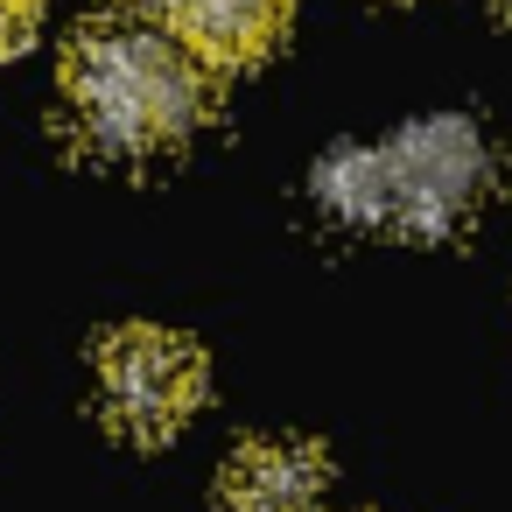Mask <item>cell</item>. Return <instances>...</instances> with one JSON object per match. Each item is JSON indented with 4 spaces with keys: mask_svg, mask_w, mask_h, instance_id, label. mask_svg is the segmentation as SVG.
Listing matches in <instances>:
<instances>
[{
    "mask_svg": "<svg viewBox=\"0 0 512 512\" xmlns=\"http://www.w3.org/2000/svg\"><path fill=\"white\" fill-rule=\"evenodd\" d=\"M64 99H71V127L85 134V148L141 162V155L176 148L204 120V57L148 15L99 22L71 43Z\"/></svg>",
    "mask_w": 512,
    "mask_h": 512,
    "instance_id": "obj_1",
    "label": "cell"
},
{
    "mask_svg": "<svg viewBox=\"0 0 512 512\" xmlns=\"http://www.w3.org/2000/svg\"><path fill=\"white\" fill-rule=\"evenodd\" d=\"M491 190V148L470 120H414L379 148H344L316 169V197L330 218L365 232H456Z\"/></svg>",
    "mask_w": 512,
    "mask_h": 512,
    "instance_id": "obj_2",
    "label": "cell"
},
{
    "mask_svg": "<svg viewBox=\"0 0 512 512\" xmlns=\"http://www.w3.org/2000/svg\"><path fill=\"white\" fill-rule=\"evenodd\" d=\"M197 393H204V358L176 330L134 323L99 344V400L127 435H141V442L176 435L190 421Z\"/></svg>",
    "mask_w": 512,
    "mask_h": 512,
    "instance_id": "obj_3",
    "label": "cell"
},
{
    "mask_svg": "<svg viewBox=\"0 0 512 512\" xmlns=\"http://www.w3.org/2000/svg\"><path fill=\"white\" fill-rule=\"evenodd\" d=\"M134 8L190 43L204 64H253L288 29V0H134Z\"/></svg>",
    "mask_w": 512,
    "mask_h": 512,
    "instance_id": "obj_4",
    "label": "cell"
},
{
    "mask_svg": "<svg viewBox=\"0 0 512 512\" xmlns=\"http://www.w3.org/2000/svg\"><path fill=\"white\" fill-rule=\"evenodd\" d=\"M323 456L302 442H253L225 470V512H316Z\"/></svg>",
    "mask_w": 512,
    "mask_h": 512,
    "instance_id": "obj_5",
    "label": "cell"
},
{
    "mask_svg": "<svg viewBox=\"0 0 512 512\" xmlns=\"http://www.w3.org/2000/svg\"><path fill=\"white\" fill-rule=\"evenodd\" d=\"M29 15H36V0H0V36H15Z\"/></svg>",
    "mask_w": 512,
    "mask_h": 512,
    "instance_id": "obj_6",
    "label": "cell"
}]
</instances>
